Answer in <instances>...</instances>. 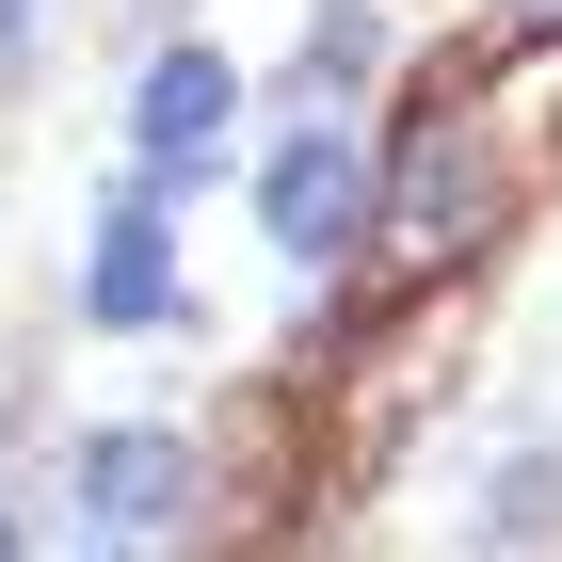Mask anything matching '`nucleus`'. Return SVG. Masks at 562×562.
<instances>
[{"label":"nucleus","instance_id":"nucleus-3","mask_svg":"<svg viewBox=\"0 0 562 562\" xmlns=\"http://www.w3.org/2000/svg\"><path fill=\"white\" fill-rule=\"evenodd\" d=\"M370 193H386V161H370V145H353L338 113H305V130H290V145L258 161V225L290 241L305 273H322V258L353 241V225H370Z\"/></svg>","mask_w":562,"mask_h":562},{"label":"nucleus","instance_id":"nucleus-2","mask_svg":"<svg viewBox=\"0 0 562 562\" xmlns=\"http://www.w3.org/2000/svg\"><path fill=\"white\" fill-rule=\"evenodd\" d=\"M225 113H241V65H225V48H161V65H145V97H130V177L161 193V210L225 177Z\"/></svg>","mask_w":562,"mask_h":562},{"label":"nucleus","instance_id":"nucleus-5","mask_svg":"<svg viewBox=\"0 0 562 562\" xmlns=\"http://www.w3.org/2000/svg\"><path fill=\"white\" fill-rule=\"evenodd\" d=\"M81 322H113V338H145V322H177V241H161V193H113L81 241Z\"/></svg>","mask_w":562,"mask_h":562},{"label":"nucleus","instance_id":"nucleus-7","mask_svg":"<svg viewBox=\"0 0 562 562\" xmlns=\"http://www.w3.org/2000/svg\"><path fill=\"white\" fill-rule=\"evenodd\" d=\"M370 65H386V16H370V0H322V16H305V48H290V97L322 113V97H353Z\"/></svg>","mask_w":562,"mask_h":562},{"label":"nucleus","instance_id":"nucleus-10","mask_svg":"<svg viewBox=\"0 0 562 562\" xmlns=\"http://www.w3.org/2000/svg\"><path fill=\"white\" fill-rule=\"evenodd\" d=\"M0 562H33V547H16V530H0Z\"/></svg>","mask_w":562,"mask_h":562},{"label":"nucleus","instance_id":"nucleus-9","mask_svg":"<svg viewBox=\"0 0 562 562\" xmlns=\"http://www.w3.org/2000/svg\"><path fill=\"white\" fill-rule=\"evenodd\" d=\"M33 16H48V0H0V65H16V48H33Z\"/></svg>","mask_w":562,"mask_h":562},{"label":"nucleus","instance_id":"nucleus-1","mask_svg":"<svg viewBox=\"0 0 562 562\" xmlns=\"http://www.w3.org/2000/svg\"><path fill=\"white\" fill-rule=\"evenodd\" d=\"M482 210H498V177H482V130L467 113H418L370 193V241H386V290H434V273L482 258Z\"/></svg>","mask_w":562,"mask_h":562},{"label":"nucleus","instance_id":"nucleus-6","mask_svg":"<svg viewBox=\"0 0 562 562\" xmlns=\"http://www.w3.org/2000/svg\"><path fill=\"white\" fill-rule=\"evenodd\" d=\"M467 547H482V562H547V547H562V434L515 450V467L467 498Z\"/></svg>","mask_w":562,"mask_h":562},{"label":"nucleus","instance_id":"nucleus-8","mask_svg":"<svg viewBox=\"0 0 562 562\" xmlns=\"http://www.w3.org/2000/svg\"><path fill=\"white\" fill-rule=\"evenodd\" d=\"M498 48H562V0H498Z\"/></svg>","mask_w":562,"mask_h":562},{"label":"nucleus","instance_id":"nucleus-4","mask_svg":"<svg viewBox=\"0 0 562 562\" xmlns=\"http://www.w3.org/2000/svg\"><path fill=\"white\" fill-rule=\"evenodd\" d=\"M193 530V450L177 434H97L81 450V562H145Z\"/></svg>","mask_w":562,"mask_h":562}]
</instances>
